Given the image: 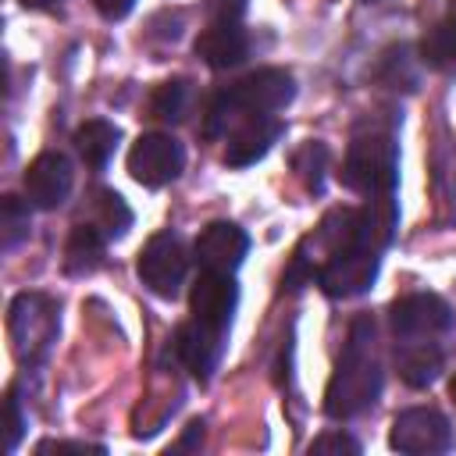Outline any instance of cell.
Instances as JSON below:
<instances>
[{"label": "cell", "mask_w": 456, "mask_h": 456, "mask_svg": "<svg viewBox=\"0 0 456 456\" xmlns=\"http://www.w3.org/2000/svg\"><path fill=\"white\" fill-rule=\"evenodd\" d=\"M235 110V121L246 118V114H274L281 107L292 103L296 96V82L285 68H260L253 75H246L242 82L221 89Z\"/></svg>", "instance_id": "cell-7"}, {"label": "cell", "mask_w": 456, "mask_h": 456, "mask_svg": "<svg viewBox=\"0 0 456 456\" xmlns=\"http://www.w3.org/2000/svg\"><path fill=\"white\" fill-rule=\"evenodd\" d=\"M395 167H399V153L392 135H360L349 142L338 178L353 192L378 196V192H392Z\"/></svg>", "instance_id": "cell-3"}, {"label": "cell", "mask_w": 456, "mask_h": 456, "mask_svg": "<svg viewBox=\"0 0 456 456\" xmlns=\"http://www.w3.org/2000/svg\"><path fill=\"white\" fill-rule=\"evenodd\" d=\"M420 61L428 68H438V71L456 68V18L452 14L442 18L438 25H431L424 32V39H420Z\"/></svg>", "instance_id": "cell-19"}, {"label": "cell", "mask_w": 456, "mask_h": 456, "mask_svg": "<svg viewBox=\"0 0 456 456\" xmlns=\"http://www.w3.org/2000/svg\"><path fill=\"white\" fill-rule=\"evenodd\" d=\"M310 452H360V442L342 431H324L310 442Z\"/></svg>", "instance_id": "cell-25"}, {"label": "cell", "mask_w": 456, "mask_h": 456, "mask_svg": "<svg viewBox=\"0 0 456 456\" xmlns=\"http://www.w3.org/2000/svg\"><path fill=\"white\" fill-rule=\"evenodd\" d=\"M388 445L406 456H435L452 445V428L435 406H413L392 420Z\"/></svg>", "instance_id": "cell-8"}, {"label": "cell", "mask_w": 456, "mask_h": 456, "mask_svg": "<svg viewBox=\"0 0 456 456\" xmlns=\"http://www.w3.org/2000/svg\"><path fill=\"white\" fill-rule=\"evenodd\" d=\"M7 338L21 363H39L57 338V303L43 292H21L7 310Z\"/></svg>", "instance_id": "cell-2"}, {"label": "cell", "mask_w": 456, "mask_h": 456, "mask_svg": "<svg viewBox=\"0 0 456 456\" xmlns=\"http://www.w3.org/2000/svg\"><path fill=\"white\" fill-rule=\"evenodd\" d=\"M224 353V331H214L200 321H189L175 331V356L185 363V370L196 381H210L214 367L221 363Z\"/></svg>", "instance_id": "cell-13"}, {"label": "cell", "mask_w": 456, "mask_h": 456, "mask_svg": "<svg viewBox=\"0 0 456 456\" xmlns=\"http://www.w3.org/2000/svg\"><path fill=\"white\" fill-rule=\"evenodd\" d=\"M185 107H189V82H182V78L160 82V86L150 93V114L160 118V121H178V118H185Z\"/></svg>", "instance_id": "cell-21"}, {"label": "cell", "mask_w": 456, "mask_h": 456, "mask_svg": "<svg viewBox=\"0 0 456 456\" xmlns=\"http://www.w3.org/2000/svg\"><path fill=\"white\" fill-rule=\"evenodd\" d=\"M378 278V249H367V246H349L335 256H328L321 267H317V285L335 296V299H349V296H360L370 289V281Z\"/></svg>", "instance_id": "cell-9"}, {"label": "cell", "mask_w": 456, "mask_h": 456, "mask_svg": "<svg viewBox=\"0 0 456 456\" xmlns=\"http://www.w3.org/2000/svg\"><path fill=\"white\" fill-rule=\"evenodd\" d=\"M235 306H239V285L224 271H203L189 289L192 321H200L214 331H228Z\"/></svg>", "instance_id": "cell-10"}, {"label": "cell", "mask_w": 456, "mask_h": 456, "mask_svg": "<svg viewBox=\"0 0 456 456\" xmlns=\"http://www.w3.org/2000/svg\"><path fill=\"white\" fill-rule=\"evenodd\" d=\"M328 146L324 142H303L292 153V171L296 178L306 185V192H321L324 189V171H328Z\"/></svg>", "instance_id": "cell-20"}, {"label": "cell", "mask_w": 456, "mask_h": 456, "mask_svg": "<svg viewBox=\"0 0 456 456\" xmlns=\"http://www.w3.org/2000/svg\"><path fill=\"white\" fill-rule=\"evenodd\" d=\"M185 267H189L185 246H182V239L171 235V232L150 235V242L139 249V264H135L142 285H146L153 296H160V299H175V296H178V289H182V281H185Z\"/></svg>", "instance_id": "cell-5"}, {"label": "cell", "mask_w": 456, "mask_h": 456, "mask_svg": "<svg viewBox=\"0 0 456 456\" xmlns=\"http://www.w3.org/2000/svg\"><path fill=\"white\" fill-rule=\"evenodd\" d=\"M196 57L207 61L210 68H235L249 57V36L239 28V21H210L196 36Z\"/></svg>", "instance_id": "cell-15"}, {"label": "cell", "mask_w": 456, "mask_h": 456, "mask_svg": "<svg viewBox=\"0 0 456 456\" xmlns=\"http://www.w3.org/2000/svg\"><path fill=\"white\" fill-rule=\"evenodd\" d=\"M452 18H456V0H452Z\"/></svg>", "instance_id": "cell-33"}, {"label": "cell", "mask_w": 456, "mask_h": 456, "mask_svg": "<svg viewBox=\"0 0 456 456\" xmlns=\"http://www.w3.org/2000/svg\"><path fill=\"white\" fill-rule=\"evenodd\" d=\"M200 442H203V420H192L189 431H185V438H182L175 449H192V445H200Z\"/></svg>", "instance_id": "cell-29"}, {"label": "cell", "mask_w": 456, "mask_h": 456, "mask_svg": "<svg viewBox=\"0 0 456 456\" xmlns=\"http://www.w3.org/2000/svg\"><path fill=\"white\" fill-rule=\"evenodd\" d=\"M281 135V125L271 118V114H246L232 125L228 132V146H224V164L232 167H249L256 164L271 142Z\"/></svg>", "instance_id": "cell-14"}, {"label": "cell", "mask_w": 456, "mask_h": 456, "mask_svg": "<svg viewBox=\"0 0 456 456\" xmlns=\"http://www.w3.org/2000/svg\"><path fill=\"white\" fill-rule=\"evenodd\" d=\"M71 182H75V171L64 153H39L25 171V196L32 207L53 210L68 200Z\"/></svg>", "instance_id": "cell-12"}, {"label": "cell", "mask_w": 456, "mask_h": 456, "mask_svg": "<svg viewBox=\"0 0 456 456\" xmlns=\"http://www.w3.org/2000/svg\"><path fill=\"white\" fill-rule=\"evenodd\" d=\"M360 4H378V0H360Z\"/></svg>", "instance_id": "cell-32"}, {"label": "cell", "mask_w": 456, "mask_h": 456, "mask_svg": "<svg viewBox=\"0 0 456 456\" xmlns=\"http://www.w3.org/2000/svg\"><path fill=\"white\" fill-rule=\"evenodd\" d=\"M182 167H185V150L167 132H142L128 150V175L146 189H160L175 182Z\"/></svg>", "instance_id": "cell-6"}, {"label": "cell", "mask_w": 456, "mask_h": 456, "mask_svg": "<svg viewBox=\"0 0 456 456\" xmlns=\"http://www.w3.org/2000/svg\"><path fill=\"white\" fill-rule=\"evenodd\" d=\"M103 232L96 224H75L64 242V274L86 278L103 264Z\"/></svg>", "instance_id": "cell-16"}, {"label": "cell", "mask_w": 456, "mask_h": 456, "mask_svg": "<svg viewBox=\"0 0 456 456\" xmlns=\"http://www.w3.org/2000/svg\"><path fill=\"white\" fill-rule=\"evenodd\" d=\"M192 253H196V264L203 271H224V274H232L246 260V253H249V235L239 224H232V221H210L200 232Z\"/></svg>", "instance_id": "cell-11"}, {"label": "cell", "mask_w": 456, "mask_h": 456, "mask_svg": "<svg viewBox=\"0 0 456 456\" xmlns=\"http://www.w3.org/2000/svg\"><path fill=\"white\" fill-rule=\"evenodd\" d=\"M96 4V11L107 18V21H121L132 7H135V0H93Z\"/></svg>", "instance_id": "cell-28"}, {"label": "cell", "mask_w": 456, "mask_h": 456, "mask_svg": "<svg viewBox=\"0 0 456 456\" xmlns=\"http://www.w3.org/2000/svg\"><path fill=\"white\" fill-rule=\"evenodd\" d=\"M25 7H32V11H50V7H57L61 0H21Z\"/></svg>", "instance_id": "cell-30"}, {"label": "cell", "mask_w": 456, "mask_h": 456, "mask_svg": "<svg viewBox=\"0 0 456 456\" xmlns=\"http://www.w3.org/2000/svg\"><path fill=\"white\" fill-rule=\"evenodd\" d=\"M96 228H100L107 239H121V235L132 228V207H128L114 189L100 192V200H96Z\"/></svg>", "instance_id": "cell-22"}, {"label": "cell", "mask_w": 456, "mask_h": 456, "mask_svg": "<svg viewBox=\"0 0 456 456\" xmlns=\"http://www.w3.org/2000/svg\"><path fill=\"white\" fill-rule=\"evenodd\" d=\"M21 431H25V417H21V410H18V399L7 395V399H4V449H7V452L18 449Z\"/></svg>", "instance_id": "cell-24"}, {"label": "cell", "mask_w": 456, "mask_h": 456, "mask_svg": "<svg viewBox=\"0 0 456 456\" xmlns=\"http://www.w3.org/2000/svg\"><path fill=\"white\" fill-rule=\"evenodd\" d=\"M449 392H452V403H456V378H452V388Z\"/></svg>", "instance_id": "cell-31"}, {"label": "cell", "mask_w": 456, "mask_h": 456, "mask_svg": "<svg viewBox=\"0 0 456 456\" xmlns=\"http://www.w3.org/2000/svg\"><path fill=\"white\" fill-rule=\"evenodd\" d=\"M36 452L43 456V452H103V445H89V442H39L36 445Z\"/></svg>", "instance_id": "cell-27"}, {"label": "cell", "mask_w": 456, "mask_h": 456, "mask_svg": "<svg viewBox=\"0 0 456 456\" xmlns=\"http://www.w3.org/2000/svg\"><path fill=\"white\" fill-rule=\"evenodd\" d=\"M118 139H121L118 125H110V121H103V118H89V121H82L78 132H75L78 157H82L86 167H93V171H103V167L110 164V157H114V150H118Z\"/></svg>", "instance_id": "cell-17"}, {"label": "cell", "mask_w": 456, "mask_h": 456, "mask_svg": "<svg viewBox=\"0 0 456 456\" xmlns=\"http://www.w3.org/2000/svg\"><path fill=\"white\" fill-rule=\"evenodd\" d=\"M210 21H239L246 14V0H207Z\"/></svg>", "instance_id": "cell-26"}, {"label": "cell", "mask_w": 456, "mask_h": 456, "mask_svg": "<svg viewBox=\"0 0 456 456\" xmlns=\"http://www.w3.org/2000/svg\"><path fill=\"white\" fill-rule=\"evenodd\" d=\"M32 217H28V203H21L18 196H4L0 200V246L14 249L21 239H28Z\"/></svg>", "instance_id": "cell-23"}, {"label": "cell", "mask_w": 456, "mask_h": 456, "mask_svg": "<svg viewBox=\"0 0 456 456\" xmlns=\"http://www.w3.org/2000/svg\"><path fill=\"white\" fill-rule=\"evenodd\" d=\"M388 321H392V331H395L399 346L435 342L442 331H449L452 310L435 292H410V296H403L388 306Z\"/></svg>", "instance_id": "cell-4"}, {"label": "cell", "mask_w": 456, "mask_h": 456, "mask_svg": "<svg viewBox=\"0 0 456 456\" xmlns=\"http://www.w3.org/2000/svg\"><path fill=\"white\" fill-rule=\"evenodd\" d=\"M442 374V349L435 342H410L399 349V378L410 388H428Z\"/></svg>", "instance_id": "cell-18"}, {"label": "cell", "mask_w": 456, "mask_h": 456, "mask_svg": "<svg viewBox=\"0 0 456 456\" xmlns=\"http://www.w3.org/2000/svg\"><path fill=\"white\" fill-rule=\"evenodd\" d=\"M378 392H381V363L374 356V321L356 317L346 353L328 381L324 413L335 420H349V417L363 413L367 406H374Z\"/></svg>", "instance_id": "cell-1"}]
</instances>
